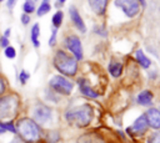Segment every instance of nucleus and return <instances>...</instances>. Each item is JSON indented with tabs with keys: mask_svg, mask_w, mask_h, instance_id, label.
I'll return each instance as SVG.
<instances>
[{
	"mask_svg": "<svg viewBox=\"0 0 160 143\" xmlns=\"http://www.w3.org/2000/svg\"><path fill=\"white\" fill-rule=\"evenodd\" d=\"M16 134L24 143H39L42 137L41 127L30 117H21L15 123Z\"/></svg>",
	"mask_w": 160,
	"mask_h": 143,
	"instance_id": "f257e3e1",
	"label": "nucleus"
},
{
	"mask_svg": "<svg viewBox=\"0 0 160 143\" xmlns=\"http://www.w3.org/2000/svg\"><path fill=\"white\" fill-rule=\"evenodd\" d=\"M20 96L16 92H6L0 97V122H14L20 112Z\"/></svg>",
	"mask_w": 160,
	"mask_h": 143,
	"instance_id": "f03ea898",
	"label": "nucleus"
},
{
	"mask_svg": "<svg viewBox=\"0 0 160 143\" xmlns=\"http://www.w3.org/2000/svg\"><path fill=\"white\" fill-rule=\"evenodd\" d=\"M92 117H94L92 107L88 103L78 106L75 108H70L65 112V119L68 121V123L74 124L79 128L88 127L91 123Z\"/></svg>",
	"mask_w": 160,
	"mask_h": 143,
	"instance_id": "7ed1b4c3",
	"label": "nucleus"
},
{
	"mask_svg": "<svg viewBox=\"0 0 160 143\" xmlns=\"http://www.w3.org/2000/svg\"><path fill=\"white\" fill-rule=\"evenodd\" d=\"M52 65L54 67L60 72L61 76L72 77L78 72V61L74 56L65 52L64 50H58L52 57Z\"/></svg>",
	"mask_w": 160,
	"mask_h": 143,
	"instance_id": "20e7f679",
	"label": "nucleus"
},
{
	"mask_svg": "<svg viewBox=\"0 0 160 143\" xmlns=\"http://www.w3.org/2000/svg\"><path fill=\"white\" fill-rule=\"evenodd\" d=\"M49 87L51 88V91H54L59 95L69 96V95H71V92L74 90V83L70 80H68L65 76L55 75L50 78Z\"/></svg>",
	"mask_w": 160,
	"mask_h": 143,
	"instance_id": "39448f33",
	"label": "nucleus"
},
{
	"mask_svg": "<svg viewBox=\"0 0 160 143\" xmlns=\"http://www.w3.org/2000/svg\"><path fill=\"white\" fill-rule=\"evenodd\" d=\"M31 118L39 124V126H44L46 123H49L52 118V109L44 104V103H38L34 106L32 112H31Z\"/></svg>",
	"mask_w": 160,
	"mask_h": 143,
	"instance_id": "423d86ee",
	"label": "nucleus"
},
{
	"mask_svg": "<svg viewBox=\"0 0 160 143\" xmlns=\"http://www.w3.org/2000/svg\"><path fill=\"white\" fill-rule=\"evenodd\" d=\"M115 6L120 7L128 17H134L140 11V2L139 0H115Z\"/></svg>",
	"mask_w": 160,
	"mask_h": 143,
	"instance_id": "0eeeda50",
	"label": "nucleus"
},
{
	"mask_svg": "<svg viewBox=\"0 0 160 143\" xmlns=\"http://www.w3.org/2000/svg\"><path fill=\"white\" fill-rule=\"evenodd\" d=\"M65 46L66 48L72 53V56L75 57L76 61H80L82 60L84 57V53H82V45H81V41L78 36L75 35H71V36H68L66 40H65Z\"/></svg>",
	"mask_w": 160,
	"mask_h": 143,
	"instance_id": "6e6552de",
	"label": "nucleus"
},
{
	"mask_svg": "<svg viewBox=\"0 0 160 143\" xmlns=\"http://www.w3.org/2000/svg\"><path fill=\"white\" fill-rule=\"evenodd\" d=\"M149 128V124H148V121H146V117L145 114H141L139 116L131 127H128L126 128V132L128 134H130L131 137H135V136H142Z\"/></svg>",
	"mask_w": 160,
	"mask_h": 143,
	"instance_id": "1a4fd4ad",
	"label": "nucleus"
},
{
	"mask_svg": "<svg viewBox=\"0 0 160 143\" xmlns=\"http://www.w3.org/2000/svg\"><path fill=\"white\" fill-rule=\"evenodd\" d=\"M146 121L149 127L154 129H160V109L158 108H149L145 113Z\"/></svg>",
	"mask_w": 160,
	"mask_h": 143,
	"instance_id": "9d476101",
	"label": "nucleus"
},
{
	"mask_svg": "<svg viewBox=\"0 0 160 143\" xmlns=\"http://www.w3.org/2000/svg\"><path fill=\"white\" fill-rule=\"evenodd\" d=\"M78 85H79L80 92H81L84 96H86V97H89V98H98V97H99V93H98L95 90H92V87L90 86V83H89V81H88L86 78H84V77L79 78V80H78Z\"/></svg>",
	"mask_w": 160,
	"mask_h": 143,
	"instance_id": "9b49d317",
	"label": "nucleus"
},
{
	"mask_svg": "<svg viewBox=\"0 0 160 143\" xmlns=\"http://www.w3.org/2000/svg\"><path fill=\"white\" fill-rule=\"evenodd\" d=\"M69 14H70L71 21L74 22L75 27H76L80 32H85V31H86L85 22H84L82 17L80 16V14H79V11L76 10V7H75V6H70V9H69Z\"/></svg>",
	"mask_w": 160,
	"mask_h": 143,
	"instance_id": "f8f14e48",
	"label": "nucleus"
},
{
	"mask_svg": "<svg viewBox=\"0 0 160 143\" xmlns=\"http://www.w3.org/2000/svg\"><path fill=\"white\" fill-rule=\"evenodd\" d=\"M89 1V5L91 7V10L98 14V15H102L106 10V6H108V1L109 0H88Z\"/></svg>",
	"mask_w": 160,
	"mask_h": 143,
	"instance_id": "ddd939ff",
	"label": "nucleus"
},
{
	"mask_svg": "<svg viewBox=\"0 0 160 143\" xmlns=\"http://www.w3.org/2000/svg\"><path fill=\"white\" fill-rule=\"evenodd\" d=\"M138 103L141 106H149L152 102V92L149 90H144L138 95Z\"/></svg>",
	"mask_w": 160,
	"mask_h": 143,
	"instance_id": "4468645a",
	"label": "nucleus"
},
{
	"mask_svg": "<svg viewBox=\"0 0 160 143\" xmlns=\"http://www.w3.org/2000/svg\"><path fill=\"white\" fill-rule=\"evenodd\" d=\"M135 58H136V61H138V63L142 67V68H149L150 67V65H151V61H150V58L149 57H146V55L142 52V50H136V52H135Z\"/></svg>",
	"mask_w": 160,
	"mask_h": 143,
	"instance_id": "2eb2a0df",
	"label": "nucleus"
},
{
	"mask_svg": "<svg viewBox=\"0 0 160 143\" xmlns=\"http://www.w3.org/2000/svg\"><path fill=\"white\" fill-rule=\"evenodd\" d=\"M108 70H109V73H110L114 78H118V77H120L121 73H122V63L116 62V61H111V62L109 63Z\"/></svg>",
	"mask_w": 160,
	"mask_h": 143,
	"instance_id": "dca6fc26",
	"label": "nucleus"
},
{
	"mask_svg": "<svg viewBox=\"0 0 160 143\" xmlns=\"http://www.w3.org/2000/svg\"><path fill=\"white\" fill-rule=\"evenodd\" d=\"M39 36H40V25L38 22H35L31 27V31H30V40L32 42V45L35 47H39L40 46V41H39Z\"/></svg>",
	"mask_w": 160,
	"mask_h": 143,
	"instance_id": "f3484780",
	"label": "nucleus"
},
{
	"mask_svg": "<svg viewBox=\"0 0 160 143\" xmlns=\"http://www.w3.org/2000/svg\"><path fill=\"white\" fill-rule=\"evenodd\" d=\"M76 143H102V142H101L100 137H98L92 133H86V134H82L81 137H79Z\"/></svg>",
	"mask_w": 160,
	"mask_h": 143,
	"instance_id": "a211bd4d",
	"label": "nucleus"
},
{
	"mask_svg": "<svg viewBox=\"0 0 160 143\" xmlns=\"http://www.w3.org/2000/svg\"><path fill=\"white\" fill-rule=\"evenodd\" d=\"M50 10H51L50 0H42V1H41V4H40V6L36 9V15H38L39 17H41V16L46 15Z\"/></svg>",
	"mask_w": 160,
	"mask_h": 143,
	"instance_id": "6ab92c4d",
	"label": "nucleus"
},
{
	"mask_svg": "<svg viewBox=\"0 0 160 143\" xmlns=\"http://www.w3.org/2000/svg\"><path fill=\"white\" fill-rule=\"evenodd\" d=\"M62 19H64V12L61 10H58L54 15H52V19H51V22H52V26L54 29H59L62 24Z\"/></svg>",
	"mask_w": 160,
	"mask_h": 143,
	"instance_id": "aec40b11",
	"label": "nucleus"
},
{
	"mask_svg": "<svg viewBox=\"0 0 160 143\" xmlns=\"http://www.w3.org/2000/svg\"><path fill=\"white\" fill-rule=\"evenodd\" d=\"M59 139H60L59 132H56V131H49L46 133V137H45L46 143H58Z\"/></svg>",
	"mask_w": 160,
	"mask_h": 143,
	"instance_id": "412c9836",
	"label": "nucleus"
},
{
	"mask_svg": "<svg viewBox=\"0 0 160 143\" xmlns=\"http://www.w3.org/2000/svg\"><path fill=\"white\" fill-rule=\"evenodd\" d=\"M0 128H2L5 132H10L12 134H16V128L14 122H0Z\"/></svg>",
	"mask_w": 160,
	"mask_h": 143,
	"instance_id": "4be33fe9",
	"label": "nucleus"
},
{
	"mask_svg": "<svg viewBox=\"0 0 160 143\" xmlns=\"http://www.w3.org/2000/svg\"><path fill=\"white\" fill-rule=\"evenodd\" d=\"M22 11H24V14H31V12H34L35 11V4H34V1L32 0H25V2H24V5H22Z\"/></svg>",
	"mask_w": 160,
	"mask_h": 143,
	"instance_id": "5701e85b",
	"label": "nucleus"
},
{
	"mask_svg": "<svg viewBox=\"0 0 160 143\" xmlns=\"http://www.w3.org/2000/svg\"><path fill=\"white\" fill-rule=\"evenodd\" d=\"M4 55H5L6 58H9V60H14V58L16 57V50H15V47L11 46V45H9L8 47L4 48Z\"/></svg>",
	"mask_w": 160,
	"mask_h": 143,
	"instance_id": "b1692460",
	"label": "nucleus"
},
{
	"mask_svg": "<svg viewBox=\"0 0 160 143\" xmlns=\"http://www.w3.org/2000/svg\"><path fill=\"white\" fill-rule=\"evenodd\" d=\"M18 78H19L20 85L25 86V85L28 83L29 78H30V73H29L26 70H21V71H20V73H19V76H18Z\"/></svg>",
	"mask_w": 160,
	"mask_h": 143,
	"instance_id": "393cba45",
	"label": "nucleus"
},
{
	"mask_svg": "<svg viewBox=\"0 0 160 143\" xmlns=\"http://www.w3.org/2000/svg\"><path fill=\"white\" fill-rule=\"evenodd\" d=\"M8 87H9V85H8L6 78L2 75H0V97L8 92Z\"/></svg>",
	"mask_w": 160,
	"mask_h": 143,
	"instance_id": "a878e982",
	"label": "nucleus"
},
{
	"mask_svg": "<svg viewBox=\"0 0 160 143\" xmlns=\"http://www.w3.org/2000/svg\"><path fill=\"white\" fill-rule=\"evenodd\" d=\"M146 143H160V131H156L152 134H150Z\"/></svg>",
	"mask_w": 160,
	"mask_h": 143,
	"instance_id": "bb28decb",
	"label": "nucleus"
},
{
	"mask_svg": "<svg viewBox=\"0 0 160 143\" xmlns=\"http://www.w3.org/2000/svg\"><path fill=\"white\" fill-rule=\"evenodd\" d=\"M56 34H58V29H52L51 36L49 39V45L50 46H55V44H56Z\"/></svg>",
	"mask_w": 160,
	"mask_h": 143,
	"instance_id": "cd10ccee",
	"label": "nucleus"
},
{
	"mask_svg": "<svg viewBox=\"0 0 160 143\" xmlns=\"http://www.w3.org/2000/svg\"><path fill=\"white\" fill-rule=\"evenodd\" d=\"M10 45V41L8 37H4V36H0V47L1 48H5Z\"/></svg>",
	"mask_w": 160,
	"mask_h": 143,
	"instance_id": "c85d7f7f",
	"label": "nucleus"
},
{
	"mask_svg": "<svg viewBox=\"0 0 160 143\" xmlns=\"http://www.w3.org/2000/svg\"><path fill=\"white\" fill-rule=\"evenodd\" d=\"M20 21H21L22 25H28V24L30 22V16H29L28 14H22V15L20 16Z\"/></svg>",
	"mask_w": 160,
	"mask_h": 143,
	"instance_id": "c756f323",
	"label": "nucleus"
},
{
	"mask_svg": "<svg viewBox=\"0 0 160 143\" xmlns=\"http://www.w3.org/2000/svg\"><path fill=\"white\" fill-rule=\"evenodd\" d=\"M16 2H18V0H6V7H8L9 10H11V9H14V6L16 5Z\"/></svg>",
	"mask_w": 160,
	"mask_h": 143,
	"instance_id": "7c9ffc66",
	"label": "nucleus"
},
{
	"mask_svg": "<svg viewBox=\"0 0 160 143\" xmlns=\"http://www.w3.org/2000/svg\"><path fill=\"white\" fill-rule=\"evenodd\" d=\"M10 34H11V29H10V27H8V29H6L5 31H4V35H2V36H4V37H8V39H9Z\"/></svg>",
	"mask_w": 160,
	"mask_h": 143,
	"instance_id": "2f4dec72",
	"label": "nucleus"
},
{
	"mask_svg": "<svg viewBox=\"0 0 160 143\" xmlns=\"http://www.w3.org/2000/svg\"><path fill=\"white\" fill-rule=\"evenodd\" d=\"M65 1H66V0H58V4H60V5H61V4H64Z\"/></svg>",
	"mask_w": 160,
	"mask_h": 143,
	"instance_id": "473e14b6",
	"label": "nucleus"
},
{
	"mask_svg": "<svg viewBox=\"0 0 160 143\" xmlns=\"http://www.w3.org/2000/svg\"><path fill=\"white\" fill-rule=\"evenodd\" d=\"M4 133H6V132H5L2 128H0V136H1V134H4Z\"/></svg>",
	"mask_w": 160,
	"mask_h": 143,
	"instance_id": "72a5a7b5",
	"label": "nucleus"
},
{
	"mask_svg": "<svg viewBox=\"0 0 160 143\" xmlns=\"http://www.w3.org/2000/svg\"><path fill=\"white\" fill-rule=\"evenodd\" d=\"M2 1H5V0H0V2H2Z\"/></svg>",
	"mask_w": 160,
	"mask_h": 143,
	"instance_id": "f704fd0d",
	"label": "nucleus"
}]
</instances>
